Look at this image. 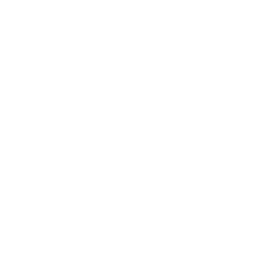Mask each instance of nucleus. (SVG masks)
Instances as JSON below:
<instances>
[]
</instances>
